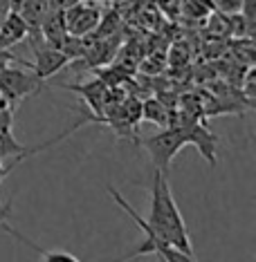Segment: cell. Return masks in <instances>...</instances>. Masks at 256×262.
Listing matches in <instances>:
<instances>
[{"label":"cell","instance_id":"1","mask_svg":"<svg viewBox=\"0 0 256 262\" xmlns=\"http://www.w3.org/2000/svg\"><path fill=\"white\" fill-rule=\"evenodd\" d=\"M148 224L155 233L166 240L171 247H175L178 251H182L184 255L193 260V247L189 240L187 226H184V217L180 215L173 193L169 186V175L155 170L151 184V213H148Z\"/></svg>","mask_w":256,"mask_h":262},{"label":"cell","instance_id":"2","mask_svg":"<svg viewBox=\"0 0 256 262\" xmlns=\"http://www.w3.org/2000/svg\"><path fill=\"white\" fill-rule=\"evenodd\" d=\"M108 195H110V198L117 202V206L122 208V211L126 213V215H128L130 220H133L135 224L140 226V229H142V233H144V242H142V247H140L137 251L133 253V258H137V255H157L160 260H171V262L191 260V258H189V255H184L182 251H178L175 247H171V244L166 242V240H162V237H160V235L155 233V231L151 229V224H148L146 220L142 217L140 213L135 211V208L130 206L126 200L122 198V195H119V190H117V188L108 186Z\"/></svg>","mask_w":256,"mask_h":262},{"label":"cell","instance_id":"3","mask_svg":"<svg viewBox=\"0 0 256 262\" xmlns=\"http://www.w3.org/2000/svg\"><path fill=\"white\" fill-rule=\"evenodd\" d=\"M166 126L175 128L184 139H187V146H195L200 150V155L207 159L211 166L216 164V148H218V139L213 137L209 130H207L195 117H191L189 112H169V121Z\"/></svg>","mask_w":256,"mask_h":262},{"label":"cell","instance_id":"4","mask_svg":"<svg viewBox=\"0 0 256 262\" xmlns=\"http://www.w3.org/2000/svg\"><path fill=\"white\" fill-rule=\"evenodd\" d=\"M144 148L148 150V157H151L155 170L169 175V168H171V162L175 159V155L187 146V139L178 133L175 128L171 126H164L157 135H151L148 139L142 141Z\"/></svg>","mask_w":256,"mask_h":262},{"label":"cell","instance_id":"5","mask_svg":"<svg viewBox=\"0 0 256 262\" xmlns=\"http://www.w3.org/2000/svg\"><path fill=\"white\" fill-rule=\"evenodd\" d=\"M41 85H43V81L34 72H27L23 68H11L7 63L0 70V90L7 97L11 110H18L23 101L32 97V94H36Z\"/></svg>","mask_w":256,"mask_h":262},{"label":"cell","instance_id":"6","mask_svg":"<svg viewBox=\"0 0 256 262\" xmlns=\"http://www.w3.org/2000/svg\"><path fill=\"white\" fill-rule=\"evenodd\" d=\"M63 11H65V27H68V34H72V36L92 34L101 20V14H104L94 3H86V0H79L76 5Z\"/></svg>","mask_w":256,"mask_h":262},{"label":"cell","instance_id":"7","mask_svg":"<svg viewBox=\"0 0 256 262\" xmlns=\"http://www.w3.org/2000/svg\"><path fill=\"white\" fill-rule=\"evenodd\" d=\"M32 50H34V63H29V70H32L41 81L52 79L56 72H61L65 65H70V58L65 56L63 50H58V47L41 43V47L32 45Z\"/></svg>","mask_w":256,"mask_h":262},{"label":"cell","instance_id":"8","mask_svg":"<svg viewBox=\"0 0 256 262\" xmlns=\"http://www.w3.org/2000/svg\"><path fill=\"white\" fill-rule=\"evenodd\" d=\"M65 90H72L76 94H81L83 101H86V105L90 108V119L88 121H101L104 119V112H106V103H108V85H106L101 79L97 81H88V83H81V85H61Z\"/></svg>","mask_w":256,"mask_h":262},{"label":"cell","instance_id":"9","mask_svg":"<svg viewBox=\"0 0 256 262\" xmlns=\"http://www.w3.org/2000/svg\"><path fill=\"white\" fill-rule=\"evenodd\" d=\"M14 115L16 112L7 108V110H0V157H9V155H34L38 150H43V148L52 146L54 141H50V144H43V146H36V148H25L21 144L18 139L14 137Z\"/></svg>","mask_w":256,"mask_h":262},{"label":"cell","instance_id":"10","mask_svg":"<svg viewBox=\"0 0 256 262\" xmlns=\"http://www.w3.org/2000/svg\"><path fill=\"white\" fill-rule=\"evenodd\" d=\"M41 36H43V43L61 50L63 40L68 38V27H65V11L63 9L47 7L43 20H41Z\"/></svg>","mask_w":256,"mask_h":262},{"label":"cell","instance_id":"11","mask_svg":"<svg viewBox=\"0 0 256 262\" xmlns=\"http://www.w3.org/2000/svg\"><path fill=\"white\" fill-rule=\"evenodd\" d=\"M27 23L25 18L18 14L16 9H11L7 16H5V20L0 23V47H5V50H9V47L18 45L21 40L27 38Z\"/></svg>","mask_w":256,"mask_h":262},{"label":"cell","instance_id":"12","mask_svg":"<svg viewBox=\"0 0 256 262\" xmlns=\"http://www.w3.org/2000/svg\"><path fill=\"white\" fill-rule=\"evenodd\" d=\"M0 226H3L5 231H7L9 235H14V237H18L21 242H25L27 247H32L34 251H36L41 258L43 260H47V262H79V258H76V255H72V253H68V251H47V249H41L36 242L34 240H29L27 235H23V233H18V231L16 229H11V226L7 224V220H5V222H0Z\"/></svg>","mask_w":256,"mask_h":262},{"label":"cell","instance_id":"13","mask_svg":"<svg viewBox=\"0 0 256 262\" xmlns=\"http://www.w3.org/2000/svg\"><path fill=\"white\" fill-rule=\"evenodd\" d=\"M140 117L146 119V121H151V123H155V126H160V128H164L166 121H169V110H166V105L162 103V101L148 99L140 105Z\"/></svg>","mask_w":256,"mask_h":262},{"label":"cell","instance_id":"14","mask_svg":"<svg viewBox=\"0 0 256 262\" xmlns=\"http://www.w3.org/2000/svg\"><path fill=\"white\" fill-rule=\"evenodd\" d=\"M23 159H25V155H18V159H16V162H11L9 166H5V164H3V157H0V186H3V182L9 177V172L14 170L16 166H18V164L23 162ZM0 206H3V204H0Z\"/></svg>","mask_w":256,"mask_h":262},{"label":"cell","instance_id":"15","mask_svg":"<svg viewBox=\"0 0 256 262\" xmlns=\"http://www.w3.org/2000/svg\"><path fill=\"white\" fill-rule=\"evenodd\" d=\"M50 3V7H56V9H68L72 7V5H76L79 0H47Z\"/></svg>","mask_w":256,"mask_h":262},{"label":"cell","instance_id":"16","mask_svg":"<svg viewBox=\"0 0 256 262\" xmlns=\"http://www.w3.org/2000/svg\"><path fill=\"white\" fill-rule=\"evenodd\" d=\"M11 206H14V200H9L5 206H0V222H5L11 215Z\"/></svg>","mask_w":256,"mask_h":262},{"label":"cell","instance_id":"17","mask_svg":"<svg viewBox=\"0 0 256 262\" xmlns=\"http://www.w3.org/2000/svg\"><path fill=\"white\" fill-rule=\"evenodd\" d=\"M11 11V0H0V23L5 20V16H7Z\"/></svg>","mask_w":256,"mask_h":262},{"label":"cell","instance_id":"18","mask_svg":"<svg viewBox=\"0 0 256 262\" xmlns=\"http://www.w3.org/2000/svg\"><path fill=\"white\" fill-rule=\"evenodd\" d=\"M9 108V101H7V97L3 94V90H0V110H7ZM16 112V110H14Z\"/></svg>","mask_w":256,"mask_h":262}]
</instances>
